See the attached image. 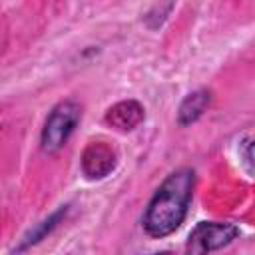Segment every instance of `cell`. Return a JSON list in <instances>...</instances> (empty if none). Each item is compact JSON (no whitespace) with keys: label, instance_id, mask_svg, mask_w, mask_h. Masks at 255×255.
<instances>
[{"label":"cell","instance_id":"obj_1","mask_svg":"<svg viewBox=\"0 0 255 255\" xmlns=\"http://www.w3.org/2000/svg\"><path fill=\"white\" fill-rule=\"evenodd\" d=\"M195 187V171L189 167H179L171 171L161 185L151 195L143 213V231L161 239L171 235L183 223Z\"/></svg>","mask_w":255,"mask_h":255},{"label":"cell","instance_id":"obj_7","mask_svg":"<svg viewBox=\"0 0 255 255\" xmlns=\"http://www.w3.org/2000/svg\"><path fill=\"white\" fill-rule=\"evenodd\" d=\"M68 207H70V205H62V207H60L56 213H52L48 219H44V221H42V223H40V225H38L34 231H30V235L24 239V243L18 247V251H22V249H28L30 245L38 243V241H40V239H42L46 233H50V231H52V229L58 225V221H60V219H62V217L68 213Z\"/></svg>","mask_w":255,"mask_h":255},{"label":"cell","instance_id":"obj_3","mask_svg":"<svg viewBox=\"0 0 255 255\" xmlns=\"http://www.w3.org/2000/svg\"><path fill=\"white\" fill-rule=\"evenodd\" d=\"M237 235H239V229L233 223L201 221L191 229L185 249L189 253H211L227 247L233 239H237Z\"/></svg>","mask_w":255,"mask_h":255},{"label":"cell","instance_id":"obj_2","mask_svg":"<svg viewBox=\"0 0 255 255\" xmlns=\"http://www.w3.org/2000/svg\"><path fill=\"white\" fill-rule=\"evenodd\" d=\"M82 118V106L76 100H64L52 108L48 114L42 133H40V147L44 153L54 155L58 153L74 133L78 122Z\"/></svg>","mask_w":255,"mask_h":255},{"label":"cell","instance_id":"obj_4","mask_svg":"<svg viewBox=\"0 0 255 255\" xmlns=\"http://www.w3.org/2000/svg\"><path fill=\"white\" fill-rule=\"evenodd\" d=\"M116 167V151L104 141H92L82 153V171L90 179H102Z\"/></svg>","mask_w":255,"mask_h":255},{"label":"cell","instance_id":"obj_6","mask_svg":"<svg viewBox=\"0 0 255 255\" xmlns=\"http://www.w3.org/2000/svg\"><path fill=\"white\" fill-rule=\"evenodd\" d=\"M209 102H211V94L207 90H195L189 96H185L177 110V124L189 126V124L197 122L203 116V112L207 110Z\"/></svg>","mask_w":255,"mask_h":255},{"label":"cell","instance_id":"obj_5","mask_svg":"<svg viewBox=\"0 0 255 255\" xmlns=\"http://www.w3.org/2000/svg\"><path fill=\"white\" fill-rule=\"evenodd\" d=\"M143 116H145V110L139 102L124 100V102L114 104L106 112V124L120 131H131L143 122Z\"/></svg>","mask_w":255,"mask_h":255}]
</instances>
